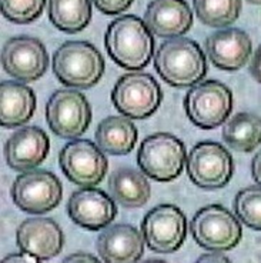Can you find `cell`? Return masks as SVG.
<instances>
[{
	"label": "cell",
	"instance_id": "1",
	"mask_svg": "<svg viewBox=\"0 0 261 263\" xmlns=\"http://www.w3.org/2000/svg\"><path fill=\"white\" fill-rule=\"evenodd\" d=\"M154 67L167 85L178 89L198 85L207 74V60L202 47L183 36L164 40L154 53Z\"/></svg>",
	"mask_w": 261,
	"mask_h": 263
},
{
	"label": "cell",
	"instance_id": "2",
	"mask_svg": "<svg viewBox=\"0 0 261 263\" xmlns=\"http://www.w3.org/2000/svg\"><path fill=\"white\" fill-rule=\"evenodd\" d=\"M110 58L127 70H140L150 63L154 52L153 33L136 14H123L111 22L105 34Z\"/></svg>",
	"mask_w": 261,
	"mask_h": 263
},
{
	"label": "cell",
	"instance_id": "3",
	"mask_svg": "<svg viewBox=\"0 0 261 263\" xmlns=\"http://www.w3.org/2000/svg\"><path fill=\"white\" fill-rule=\"evenodd\" d=\"M53 73L70 89H90L105 74L103 54L85 40H69L56 49L52 60Z\"/></svg>",
	"mask_w": 261,
	"mask_h": 263
},
{
	"label": "cell",
	"instance_id": "4",
	"mask_svg": "<svg viewBox=\"0 0 261 263\" xmlns=\"http://www.w3.org/2000/svg\"><path fill=\"white\" fill-rule=\"evenodd\" d=\"M187 160L186 146L170 133H156L146 138L138 147L137 163L147 178L157 182H171L177 179Z\"/></svg>",
	"mask_w": 261,
	"mask_h": 263
},
{
	"label": "cell",
	"instance_id": "5",
	"mask_svg": "<svg viewBox=\"0 0 261 263\" xmlns=\"http://www.w3.org/2000/svg\"><path fill=\"white\" fill-rule=\"evenodd\" d=\"M162 87L149 73H126L111 90L114 107L126 118L136 120L150 118L162 105Z\"/></svg>",
	"mask_w": 261,
	"mask_h": 263
},
{
	"label": "cell",
	"instance_id": "6",
	"mask_svg": "<svg viewBox=\"0 0 261 263\" xmlns=\"http://www.w3.org/2000/svg\"><path fill=\"white\" fill-rule=\"evenodd\" d=\"M233 105V93L218 80H206L193 86L184 98V109L191 123L204 130L227 122Z\"/></svg>",
	"mask_w": 261,
	"mask_h": 263
},
{
	"label": "cell",
	"instance_id": "7",
	"mask_svg": "<svg viewBox=\"0 0 261 263\" xmlns=\"http://www.w3.org/2000/svg\"><path fill=\"white\" fill-rule=\"evenodd\" d=\"M190 230L198 246L214 252L234 249L243 237L242 223L222 204L202 208L191 219Z\"/></svg>",
	"mask_w": 261,
	"mask_h": 263
},
{
	"label": "cell",
	"instance_id": "8",
	"mask_svg": "<svg viewBox=\"0 0 261 263\" xmlns=\"http://www.w3.org/2000/svg\"><path fill=\"white\" fill-rule=\"evenodd\" d=\"M187 173L190 180L202 189H222L234 175V160L223 145L204 140L190 151Z\"/></svg>",
	"mask_w": 261,
	"mask_h": 263
},
{
	"label": "cell",
	"instance_id": "9",
	"mask_svg": "<svg viewBox=\"0 0 261 263\" xmlns=\"http://www.w3.org/2000/svg\"><path fill=\"white\" fill-rule=\"evenodd\" d=\"M46 119L56 136L76 139L92 123V107L83 93L74 89H60L47 100Z\"/></svg>",
	"mask_w": 261,
	"mask_h": 263
},
{
	"label": "cell",
	"instance_id": "10",
	"mask_svg": "<svg viewBox=\"0 0 261 263\" xmlns=\"http://www.w3.org/2000/svg\"><path fill=\"white\" fill-rule=\"evenodd\" d=\"M10 195L20 211L43 215L59 206L63 197V186L52 172L29 171L16 178Z\"/></svg>",
	"mask_w": 261,
	"mask_h": 263
},
{
	"label": "cell",
	"instance_id": "11",
	"mask_svg": "<svg viewBox=\"0 0 261 263\" xmlns=\"http://www.w3.org/2000/svg\"><path fill=\"white\" fill-rule=\"evenodd\" d=\"M60 169L70 182L83 187L97 186L109 171V160L96 143L87 139H76L62 149Z\"/></svg>",
	"mask_w": 261,
	"mask_h": 263
},
{
	"label": "cell",
	"instance_id": "12",
	"mask_svg": "<svg viewBox=\"0 0 261 263\" xmlns=\"http://www.w3.org/2000/svg\"><path fill=\"white\" fill-rule=\"evenodd\" d=\"M142 233L153 252L173 253L186 240L187 219L176 204H158L144 216Z\"/></svg>",
	"mask_w": 261,
	"mask_h": 263
},
{
	"label": "cell",
	"instance_id": "13",
	"mask_svg": "<svg viewBox=\"0 0 261 263\" xmlns=\"http://www.w3.org/2000/svg\"><path fill=\"white\" fill-rule=\"evenodd\" d=\"M2 67L22 82L40 79L49 67V53L43 42L32 36L10 37L2 47Z\"/></svg>",
	"mask_w": 261,
	"mask_h": 263
},
{
	"label": "cell",
	"instance_id": "14",
	"mask_svg": "<svg viewBox=\"0 0 261 263\" xmlns=\"http://www.w3.org/2000/svg\"><path fill=\"white\" fill-rule=\"evenodd\" d=\"M67 215L80 228L100 230L116 219L117 206L106 192L92 186L73 193L67 202Z\"/></svg>",
	"mask_w": 261,
	"mask_h": 263
},
{
	"label": "cell",
	"instance_id": "15",
	"mask_svg": "<svg viewBox=\"0 0 261 263\" xmlns=\"http://www.w3.org/2000/svg\"><path fill=\"white\" fill-rule=\"evenodd\" d=\"M210 62L227 72L238 70L253 53V42L247 32L238 27L220 29L210 34L204 43Z\"/></svg>",
	"mask_w": 261,
	"mask_h": 263
},
{
	"label": "cell",
	"instance_id": "16",
	"mask_svg": "<svg viewBox=\"0 0 261 263\" xmlns=\"http://www.w3.org/2000/svg\"><path fill=\"white\" fill-rule=\"evenodd\" d=\"M16 242L22 252L49 260L59 255L65 246V235L60 226L47 217H32L20 223Z\"/></svg>",
	"mask_w": 261,
	"mask_h": 263
},
{
	"label": "cell",
	"instance_id": "17",
	"mask_svg": "<svg viewBox=\"0 0 261 263\" xmlns=\"http://www.w3.org/2000/svg\"><path fill=\"white\" fill-rule=\"evenodd\" d=\"M49 151L50 140L46 132L36 126H26L7 139L5 158L13 171L29 172L45 162Z\"/></svg>",
	"mask_w": 261,
	"mask_h": 263
},
{
	"label": "cell",
	"instance_id": "18",
	"mask_svg": "<svg viewBox=\"0 0 261 263\" xmlns=\"http://www.w3.org/2000/svg\"><path fill=\"white\" fill-rule=\"evenodd\" d=\"M144 243L143 233L134 226L117 223L98 235L96 249L105 263H137L144 255Z\"/></svg>",
	"mask_w": 261,
	"mask_h": 263
},
{
	"label": "cell",
	"instance_id": "19",
	"mask_svg": "<svg viewBox=\"0 0 261 263\" xmlns=\"http://www.w3.org/2000/svg\"><path fill=\"white\" fill-rule=\"evenodd\" d=\"M144 23L162 37H177L189 32L193 12L186 0H151L144 13Z\"/></svg>",
	"mask_w": 261,
	"mask_h": 263
},
{
	"label": "cell",
	"instance_id": "20",
	"mask_svg": "<svg viewBox=\"0 0 261 263\" xmlns=\"http://www.w3.org/2000/svg\"><path fill=\"white\" fill-rule=\"evenodd\" d=\"M36 110V95L32 87L5 80L0 85V125L17 127L27 123Z\"/></svg>",
	"mask_w": 261,
	"mask_h": 263
},
{
	"label": "cell",
	"instance_id": "21",
	"mask_svg": "<svg viewBox=\"0 0 261 263\" xmlns=\"http://www.w3.org/2000/svg\"><path fill=\"white\" fill-rule=\"evenodd\" d=\"M109 191L114 202L124 208H142L150 200L151 186L143 172L118 167L109 178Z\"/></svg>",
	"mask_w": 261,
	"mask_h": 263
},
{
	"label": "cell",
	"instance_id": "22",
	"mask_svg": "<svg viewBox=\"0 0 261 263\" xmlns=\"http://www.w3.org/2000/svg\"><path fill=\"white\" fill-rule=\"evenodd\" d=\"M96 145L107 155L126 156L137 142V127L129 118L110 116L98 123L96 133Z\"/></svg>",
	"mask_w": 261,
	"mask_h": 263
},
{
	"label": "cell",
	"instance_id": "23",
	"mask_svg": "<svg viewBox=\"0 0 261 263\" xmlns=\"http://www.w3.org/2000/svg\"><path fill=\"white\" fill-rule=\"evenodd\" d=\"M223 140L234 151L251 153L261 143V118L254 113H237L224 123Z\"/></svg>",
	"mask_w": 261,
	"mask_h": 263
},
{
	"label": "cell",
	"instance_id": "24",
	"mask_svg": "<svg viewBox=\"0 0 261 263\" xmlns=\"http://www.w3.org/2000/svg\"><path fill=\"white\" fill-rule=\"evenodd\" d=\"M49 19L59 30L77 33L92 20V0H49Z\"/></svg>",
	"mask_w": 261,
	"mask_h": 263
},
{
	"label": "cell",
	"instance_id": "25",
	"mask_svg": "<svg viewBox=\"0 0 261 263\" xmlns=\"http://www.w3.org/2000/svg\"><path fill=\"white\" fill-rule=\"evenodd\" d=\"M193 5L204 25L223 29L238 19L243 0H193Z\"/></svg>",
	"mask_w": 261,
	"mask_h": 263
},
{
	"label": "cell",
	"instance_id": "26",
	"mask_svg": "<svg viewBox=\"0 0 261 263\" xmlns=\"http://www.w3.org/2000/svg\"><path fill=\"white\" fill-rule=\"evenodd\" d=\"M234 212L238 220L248 228L261 230V186H248L237 193Z\"/></svg>",
	"mask_w": 261,
	"mask_h": 263
},
{
	"label": "cell",
	"instance_id": "27",
	"mask_svg": "<svg viewBox=\"0 0 261 263\" xmlns=\"http://www.w3.org/2000/svg\"><path fill=\"white\" fill-rule=\"evenodd\" d=\"M46 0H0L2 14L7 20L26 25L42 16Z\"/></svg>",
	"mask_w": 261,
	"mask_h": 263
},
{
	"label": "cell",
	"instance_id": "28",
	"mask_svg": "<svg viewBox=\"0 0 261 263\" xmlns=\"http://www.w3.org/2000/svg\"><path fill=\"white\" fill-rule=\"evenodd\" d=\"M100 12L106 14H118L127 10L134 0H93Z\"/></svg>",
	"mask_w": 261,
	"mask_h": 263
},
{
	"label": "cell",
	"instance_id": "29",
	"mask_svg": "<svg viewBox=\"0 0 261 263\" xmlns=\"http://www.w3.org/2000/svg\"><path fill=\"white\" fill-rule=\"evenodd\" d=\"M248 67H250V74L253 76V79L261 83V45L253 53Z\"/></svg>",
	"mask_w": 261,
	"mask_h": 263
},
{
	"label": "cell",
	"instance_id": "30",
	"mask_svg": "<svg viewBox=\"0 0 261 263\" xmlns=\"http://www.w3.org/2000/svg\"><path fill=\"white\" fill-rule=\"evenodd\" d=\"M2 263H42L40 262V259L37 257L32 256V255H29V253H25V252H22V253H12V255H9L6 256Z\"/></svg>",
	"mask_w": 261,
	"mask_h": 263
},
{
	"label": "cell",
	"instance_id": "31",
	"mask_svg": "<svg viewBox=\"0 0 261 263\" xmlns=\"http://www.w3.org/2000/svg\"><path fill=\"white\" fill-rule=\"evenodd\" d=\"M62 263H102L97 257H94L93 255L89 253H83V252H77L65 257V260Z\"/></svg>",
	"mask_w": 261,
	"mask_h": 263
},
{
	"label": "cell",
	"instance_id": "32",
	"mask_svg": "<svg viewBox=\"0 0 261 263\" xmlns=\"http://www.w3.org/2000/svg\"><path fill=\"white\" fill-rule=\"evenodd\" d=\"M194 263H231V260L227 256L222 255V253L213 252V253H204V255H202Z\"/></svg>",
	"mask_w": 261,
	"mask_h": 263
},
{
	"label": "cell",
	"instance_id": "33",
	"mask_svg": "<svg viewBox=\"0 0 261 263\" xmlns=\"http://www.w3.org/2000/svg\"><path fill=\"white\" fill-rule=\"evenodd\" d=\"M251 175L255 183L261 186V151L257 152L251 160Z\"/></svg>",
	"mask_w": 261,
	"mask_h": 263
},
{
	"label": "cell",
	"instance_id": "34",
	"mask_svg": "<svg viewBox=\"0 0 261 263\" xmlns=\"http://www.w3.org/2000/svg\"><path fill=\"white\" fill-rule=\"evenodd\" d=\"M142 263H167L164 262V260H160V259H150V260H144Z\"/></svg>",
	"mask_w": 261,
	"mask_h": 263
},
{
	"label": "cell",
	"instance_id": "35",
	"mask_svg": "<svg viewBox=\"0 0 261 263\" xmlns=\"http://www.w3.org/2000/svg\"><path fill=\"white\" fill-rule=\"evenodd\" d=\"M250 3H253V5H261V0H247Z\"/></svg>",
	"mask_w": 261,
	"mask_h": 263
}]
</instances>
